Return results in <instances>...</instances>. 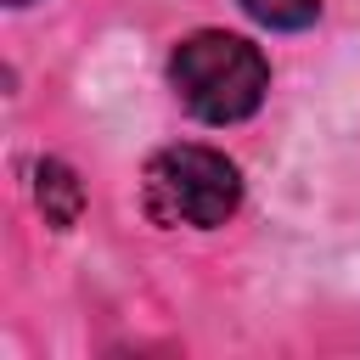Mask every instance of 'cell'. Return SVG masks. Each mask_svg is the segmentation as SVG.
Here are the masks:
<instances>
[{
  "mask_svg": "<svg viewBox=\"0 0 360 360\" xmlns=\"http://www.w3.org/2000/svg\"><path fill=\"white\" fill-rule=\"evenodd\" d=\"M169 79H174L180 101L202 124H242L248 112H259V101L270 90V62L242 34L202 28V34H191V39L174 45Z\"/></svg>",
  "mask_w": 360,
  "mask_h": 360,
  "instance_id": "cell-1",
  "label": "cell"
},
{
  "mask_svg": "<svg viewBox=\"0 0 360 360\" xmlns=\"http://www.w3.org/2000/svg\"><path fill=\"white\" fill-rule=\"evenodd\" d=\"M242 174L214 146H163L146 163V214L158 225H197L214 231L236 214Z\"/></svg>",
  "mask_w": 360,
  "mask_h": 360,
  "instance_id": "cell-2",
  "label": "cell"
},
{
  "mask_svg": "<svg viewBox=\"0 0 360 360\" xmlns=\"http://www.w3.org/2000/svg\"><path fill=\"white\" fill-rule=\"evenodd\" d=\"M34 197H39V208H45V225H56V231H68V225L79 219V208H84V186H79V174H73L68 163H56V158L39 163V174H34Z\"/></svg>",
  "mask_w": 360,
  "mask_h": 360,
  "instance_id": "cell-3",
  "label": "cell"
},
{
  "mask_svg": "<svg viewBox=\"0 0 360 360\" xmlns=\"http://www.w3.org/2000/svg\"><path fill=\"white\" fill-rule=\"evenodd\" d=\"M242 11H248L253 22H264V28L292 34V28H309V22L321 17V0H242Z\"/></svg>",
  "mask_w": 360,
  "mask_h": 360,
  "instance_id": "cell-4",
  "label": "cell"
},
{
  "mask_svg": "<svg viewBox=\"0 0 360 360\" xmlns=\"http://www.w3.org/2000/svg\"><path fill=\"white\" fill-rule=\"evenodd\" d=\"M6 6H28V0H6Z\"/></svg>",
  "mask_w": 360,
  "mask_h": 360,
  "instance_id": "cell-5",
  "label": "cell"
}]
</instances>
